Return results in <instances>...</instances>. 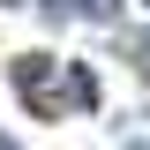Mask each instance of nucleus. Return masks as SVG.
Segmentation results:
<instances>
[{
	"mask_svg": "<svg viewBox=\"0 0 150 150\" xmlns=\"http://www.w3.org/2000/svg\"><path fill=\"white\" fill-rule=\"evenodd\" d=\"M30 105L45 112V120H60V112H83V105H98V75H90V68H60V60H53V75L30 90Z\"/></svg>",
	"mask_w": 150,
	"mask_h": 150,
	"instance_id": "nucleus-1",
	"label": "nucleus"
},
{
	"mask_svg": "<svg viewBox=\"0 0 150 150\" xmlns=\"http://www.w3.org/2000/svg\"><path fill=\"white\" fill-rule=\"evenodd\" d=\"M8 75H15V90L30 98L38 83H45V75H53V53H23V60H15V68H8Z\"/></svg>",
	"mask_w": 150,
	"mask_h": 150,
	"instance_id": "nucleus-2",
	"label": "nucleus"
},
{
	"mask_svg": "<svg viewBox=\"0 0 150 150\" xmlns=\"http://www.w3.org/2000/svg\"><path fill=\"white\" fill-rule=\"evenodd\" d=\"M60 8H75V15H90V23H112V15H120V0H60Z\"/></svg>",
	"mask_w": 150,
	"mask_h": 150,
	"instance_id": "nucleus-3",
	"label": "nucleus"
},
{
	"mask_svg": "<svg viewBox=\"0 0 150 150\" xmlns=\"http://www.w3.org/2000/svg\"><path fill=\"white\" fill-rule=\"evenodd\" d=\"M128 150H150V143H128Z\"/></svg>",
	"mask_w": 150,
	"mask_h": 150,
	"instance_id": "nucleus-4",
	"label": "nucleus"
},
{
	"mask_svg": "<svg viewBox=\"0 0 150 150\" xmlns=\"http://www.w3.org/2000/svg\"><path fill=\"white\" fill-rule=\"evenodd\" d=\"M0 8H15V0H0Z\"/></svg>",
	"mask_w": 150,
	"mask_h": 150,
	"instance_id": "nucleus-5",
	"label": "nucleus"
},
{
	"mask_svg": "<svg viewBox=\"0 0 150 150\" xmlns=\"http://www.w3.org/2000/svg\"><path fill=\"white\" fill-rule=\"evenodd\" d=\"M143 8H150V0H143Z\"/></svg>",
	"mask_w": 150,
	"mask_h": 150,
	"instance_id": "nucleus-6",
	"label": "nucleus"
}]
</instances>
